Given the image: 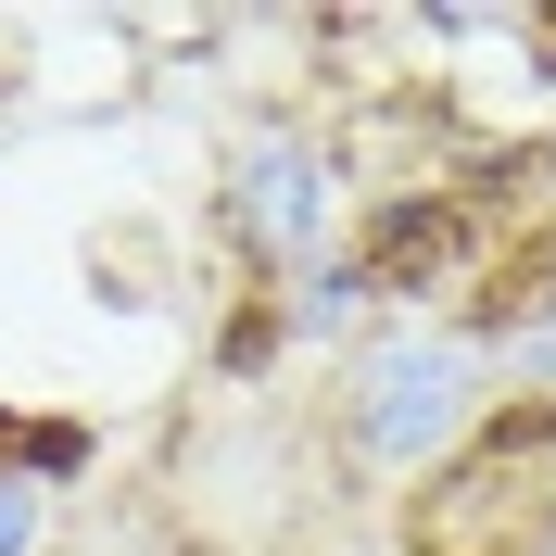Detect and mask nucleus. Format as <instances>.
Returning <instances> with one entry per match:
<instances>
[{
  "label": "nucleus",
  "mask_w": 556,
  "mask_h": 556,
  "mask_svg": "<svg viewBox=\"0 0 556 556\" xmlns=\"http://www.w3.org/2000/svg\"><path fill=\"white\" fill-rule=\"evenodd\" d=\"M215 228L253 253L266 278H304L354 241V165L316 127H241L215 165Z\"/></svg>",
  "instance_id": "4"
},
{
  "label": "nucleus",
  "mask_w": 556,
  "mask_h": 556,
  "mask_svg": "<svg viewBox=\"0 0 556 556\" xmlns=\"http://www.w3.org/2000/svg\"><path fill=\"white\" fill-rule=\"evenodd\" d=\"M392 556H556V392H493L392 493Z\"/></svg>",
  "instance_id": "3"
},
{
  "label": "nucleus",
  "mask_w": 556,
  "mask_h": 556,
  "mask_svg": "<svg viewBox=\"0 0 556 556\" xmlns=\"http://www.w3.org/2000/svg\"><path fill=\"white\" fill-rule=\"evenodd\" d=\"M0 556H51V481L26 455H0Z\"/></svg>",
  "instance_id": "5"
},
{
  "label": "nucleus",
  "mask_w": 556,
  "mask_h": 556,
  "mask_svg": "<svg viewBox=\"0 0 556 556\" xmlns=\"http://www.w3.org/2000/svg\"><path fill=\"white\" fill-rule=\"evenodd\" d=\"M342 506V468H329V430L316 405H278L266 380H215L190 392L165 455V506L177 556H291L316 544V519Z\"/></svg>",
  "instance_id": "1"
},
{
  "label": "nucleus",
  "mask_w": 556,
  "mask_h": 556,
  "mask_svg": "<svg viewBox=\"0 0 556 556\" xmlns=\"http://www.w3.org/2000/svg\"><path fill=\"white\" fill-rule=\"evenodd\" d=\"M481 405H493V354L468 329H443V316H367L342 342V380L316 392V430H329L342 481H417Z\"/></svg>",
  "instance_id": "2"
}]
</instances>
